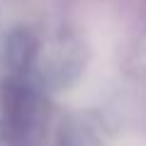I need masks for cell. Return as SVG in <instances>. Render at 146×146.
Wrapping results in <instances>:
<instances>
[{
	"label": "cell",
	"mask_w": 146,
	"mask_h": 146,
	"mask_svg": "<svg viewBox=\"0 0 146 146\" xmlns=\"http://www.w3.org/2000/svg\"><path fill=\"white\" fill-rule=\"evenodd\" d=\"M0 117L12 146H42L51 119L44 88L34 76H7L0 83Z\"/></svg>",
	"instance_id": "cell-1"
},
{
	"label": "cell",
	"mask_w": 146,
	"mask_h": 146,
	"mask_svg": "<svg viewBox=\"0 0 146 146\" xmlns=\"http://www.w3.org/2000/svg\"><path fill=\"white\" fill-rule=\"evenodd\" d=\"M39 49L42 42L34 29L15 27L5 39V63L10 76H32L34 66L39 63Z\"/></svg>",
	"instance_id": "cell-2"
}]
</instances>
